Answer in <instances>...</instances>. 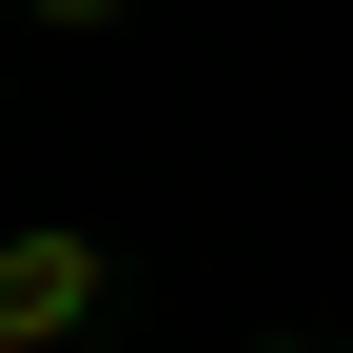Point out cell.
I'll return each mask as SVG.
<instances>
[{
  "label": "cell",
  "instance_id": "6da1fadb",
  "mask_svg": "<svg viewBox=\"0 0 353 353\" xmlns=\"http://www.w3.org/2000/svg\"><path fill=\"white\" fill-rule=\"evenodd\" d=\"M99 294H118V255L79 236V216H20V236H0V353H79Z\"/></svg>",
  "mask_w": 353,
  "mask_h": 353
},
{
  "label": "cell",
  "instance_id": "7a4b0ae2",
  "mask_svg": "<svg viewBox=\"0 0 353 353\" xmlns=\"http://www.w3.org/2000/svg\"><path fill=\"white\" fill-rule=\"evenodd\" d=\"M20 20H39V39H118V0H20Z\"/></svg>",
  "mask_w": 353,
  "mask_h": 353
},
{
  "label": "cell",
  "instance_id": "3957f363",
  "mask_svg": "<svg viewBox=\"0 0 353 353\" xmlns=\"http://www.w3.org/2000/svg\"><path fill=\"white\" fill-rule=\"evenodd\" d=\"M255 353H334V334H255Z\"/></svg>",
  "mask_w": 353,
  "mask_h": 353
}]
</instances>
